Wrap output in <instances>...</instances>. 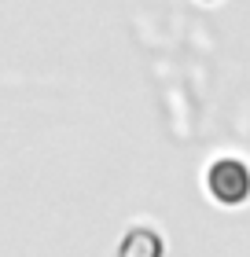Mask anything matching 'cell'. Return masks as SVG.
Returning a JSON list of instances; mask_svg holds the SVG:
<instances>
[{"label":"cell","instance_id":"obj_1","mask_svg":"<svg viewBox=\"0 0 250 257\" xmlns=\"http://www.w3.org/2000/svg\"><path fill=\"white\" fill-rule=\"evenodd\" d=\"M210 191L221 198V202H239L250 191V173L239 166V162H217L210 169Z\"/></svg>","mask_w":250,"mask_h":257}]
</instances>
